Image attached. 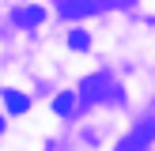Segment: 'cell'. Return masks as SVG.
Returning a JSON list of instances; mask_svg holds the SVG:
<instances>
[{
  "instance_id": "1",
  "label": "cell",
  "mask_w": 155,
  "mask_h": 151,
  "mask_svg": "<svg viewBox=\"0 0 155 151\" xmlns=\"http://www.w3.org/2000/svg\"><path fill=\"white\" fill-rule=\"evenodd\" d=\"M83 95L91 98V102H98V98H121V87H114L110 83V76H87L83 79Z\"/></svg>"
},
{
  "instance_id": "2",
  "label": "cell",
  "mask_w": 155,
  "mask_h": 151,
  "mask_svg": "<svg viewBox=\"0 0 155 151\" xmlns=\"http://www.w3.org/2000/svg\"><path fill=\"white\" fill-rule=\"evenodd\" d=\"M151 140H155V121H144V125H136V128H133V132H129L114 151H144Z\"/></svg>"
},
{
  "instance_id": "3",
  "label": "cell",
  "mask_w": 155,
  "mask_h": 151,
  "mask_svg": "<svg viewBox=\"0 0 155 151\" xmlns=\"http://www.w3.org/2000/svg\"><path fill=\"white\" fill-rule=\"evenodd\" d=\"M110 0H68V4H61V15L64 19H83V15H95L98 8H106Z\"/></svg>"
},
{
  "instance_id": "4",
  "label": "cell",
  "mask_w": 155,
  "mask_h": 151,
  "mask_svg": "<svg viewBox=\"0 0 155 151\" xmlns=\"http://www.w3.org/2000/svg\"><path fill=\"white\" fill-rule=\"evenodd\" d=\"M42 19H45L42 8H19V11H15V23H19V27H38Z\"/></svg>"
},
{
  "instance_id": "5",
  "label": "cell",
  "mask_w": 155,
  "mask_h": 151,
  "mask_svg": "<svg viewBox=\"0 0 155 151\" xmlns=\"http://www.w3.org/2000/svg\"><path fill=\"white\" fill-rule=\"evenodd\" d=\"M4 102H8V110H12V113H23V110L30 106V98L19 95V91H12V87H4Z\"/></svg>"
},
{
  "instance_id": "6",
  "label": "cell",
  "mask_w": 155,
  "mask_h": 151,
  "mask_svg": "<svg viewBox=\"0 0 155 151\" xmlns=\"http://www.w3.org/2000/svg\"><path fill=\"white\" fill-rule=\"evenodd\" d=\"M53 110H57V117H72L76 113V95H57L53 98Z\"/></svg>"
},
{
  "instance_id": "7",
  "label": "cell",
  "mask_w": 155,
  "mask_h": 151,
  "mask_svg": "<svg viewBox=\"0 0 155 151\" xmlns=\"http://www.w3.org/2000/svg\"><path fill=\"white\" fill-rule=\"evenodd\" d=\"M68 45H72V49H87V45H91L87 30H72V34H68Z\"/></svg>"
},
{
  "instance_id": "8",
  "label": "cell",
  "mask_w": 155,
  "mask_h": 151,
  "mask_svg": "<svg viewBox=\"0 0 155 151\" xmlns=\"http://www.w3.org/2000/svg\"><path fill=\"white\" fill-rule=\"evenodd\" d=\"M0 132H4V117H0Z\"/></svg>"
},
{
  "instance_id": "9",
  "label": "cell",
  "mask_w": 155,
  "mask_h": 151,
  "mask_svg": "<svg viewBox=\"0 0 155 151\" xmlns=\"http://www.w3.org/2000/svg\"><path fill=\"white\" fill-rule=\"evenodd\" d=\"M61 4H68V0H61Z\"/></svg>"
}]
</instances>
